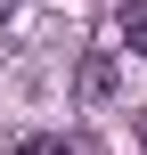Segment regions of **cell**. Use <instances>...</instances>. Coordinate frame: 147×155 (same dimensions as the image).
<instances>
[{"label": "cell", "mask_w": 147, "mask_h": 155, "mask_svg": "<svg viewBox=\"0 0 147 155\" xmlns=\"http://www.w3.org/2000/svg\"><path fill=\"white\" fill-rule=\"evenodd\" d=\"M16 155H98V147H90L82 131H41V139H25Z\"/></svg>", "instance_id": "1"}, {"label": "cell", "mask_w": 147, "mask_h": 155, "mask_svg": "<svg viewBox=\"0 0 147 155\" xmlns=\"http://www.w3.org/2000/svg\"><path fill=\"white\" fill-rule=\"evenodd\" d=\"M115 33H123V49H131V57H147V0H123Z\"/></svg>", "instance_id": "2"}, {"label": "cell", "mask_w": 147, "mask_h": 155, "mask_svg": "<svg viewBox=\"0 0 147 155\" xmlns=\"http://www.w3.org/2000/svg\"><path fill=\"white\" fill-rule=\"evenodd\" d=\"M115 90V57H82V98H106Z\"/></svg>", "instance_id": "3"}, {"label": "cell", "mask_w": 147, "mask_h": 155, "mask_svg": "<svg viewBox=\"0 0 147 155\" xmlns=\"http://www.w3.org/2000/svg\"><path fill=\"white\" fill-rule=\"evenodd\" d=\"M16 8H25V0H0V25H8V16H16Z\"/></svg>", "instance_id": "4"}, {"label": "cell", "mask_w": 147, "mask_h": 155, "mask_svg": "<svg viewBox=\"0 0 147 155\" xmlns=\"http://www.w3.org/2000/svg\"><path fill=\"white\" fill-rule=\"evenodd\" d=\"M139 147H147V106H139Z\"/></svg>", "instance_id": "5"}]
</instances>
